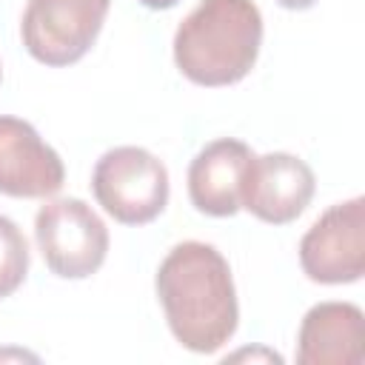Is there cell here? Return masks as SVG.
<instances>
[{
	"mask_svg": "<svg viewBox=\"0 0 365 365\" xmlns=\"http://www.w3.org/2000/svg\"><path fill=\"white\" fill-rule=\"evenodd\" d=\"M140 3H143L145 9H157V11H160V9H171V6H177L180 0H140Z\"/></svg>",
	"mask_w": 365,
	"mask_h": 365,
	"instance_id": "4fadbf2b",
	"label": "cell"
},
{
	"mask_svg": "<svg viewBox=\"0 0 365 365\" xmlns=\"http://www.w3.org/2000/svg\"><path fill=\"white\" fill-rule=\"evenodd\" d=\"M111 0H29L20 37L26 51L46 66L77 63L97 40Z\"/></svg>",
	"mask_w": 365,
	"mask_h": 365,
	"instance_id": "5b68a950",
	"label": "cell"
},
{
	"mask_svg": "<svg viewBox=\"0 0 365 365\" xmlns=\"http://www.w3.org/2000/svg\"><path fill=\"white\" fill-rule=\"evenodd\" d=\"M314 188L317 180L305 160L288 151H271L248 160L240 185V208L262 222L285 225L308 208Z\"/></svg>",
	"mask_w": 365,
	"mask_h": 365,
	"instance_id": "52a82bcc",
	"label": "cell"
},
{
	"mask_svg": "<svg viewBox=\"0 0 365 365\" xmlns=\"http://www.w3.org/2000/svg\"><path fill=\"white\" fill-rule=\"evenodd\" d=\"M91 191L106 214L123 225H145L168 202V171L163 160L140 145L108 148L94 171Z\"/></svg>",
	"mask_w": 365,
	"mask_h": 365,
	"instance_id": "3957f363",
	"label": "cell"
},
{
	"mask_svg": "<svg viewBox=\"0 0 365 365\" xmlns=\"http://www.w3.org/2000/svg\"><path fill=\"white\" fill-rule=\"evenodd\" d=\"M29 274V242L14 220L0 214V299L11 297Z\"/></svg>",
	"mask_w": 365,
	"mask_h": 365,
	"instance_id": "8fae6325",
	"label": "cell"
},
{
	"mask_svg": "<svg viewBox=\"0 0 365 365\" xmlns=\"http://www.w3.org/2000/svg\"><path fill=\"white\" fill-rule=\"evenodd\" d=\"M299 265L322 285L356 282L365 274V197L331 205L299 240Z\"/></svg>",
	"mask_w": 365,
	"mask_h": 365,
	"instance_id": "8992f818",
	"label": "cell"
},
{
	"mask_svg": "<svg viewBox=\"0 0 365 365\" xmlns=\"http://www.w3.org/2000/svg\"><path fill=\"white\" fill-rule=\"evenodd\" d=\"M0 77H3V68H0Z\"/></svg>",
	"mask_w": 365,
	"mask_h": 365,
	"instance_id": "5bb4252c",
	"label": "cell"
},
{
	"mask_svg": "<svg viewBox=\"0 0 365 365\" xmlns=\"http://www.w3.org/2000/svg\"><path fill=\"white\" fill-rule=\"evenodd\" d=\"M365 317L354 302H317L297 334L299 365H362Z\"/></svg>",
	"mask_w": 365,
	"mask_h": 365,
	"instance_id": "9c48e42d",
	"label": "cell"
},
{
	"mask_svg": "<svg viewBox=\"0 0 365 365\" xmlns=\"http://www.w3.org/2000/svg\"><path fill=\"white\" fill-rule=\"evenodd\" d=\"M34 240L51 274L63 279L91 277L108 254L106 222L77 197H60L40 205L34 217Z\"/></svg>",
	"mask_w": 365,
	"mask_h": 365,
	"instance_id": "277c9868",
	"label": "cell"
},
{
	"mask_svg": "<svg viewBox=\"0 0 365 365\" xmlns=\"http://www.w3.org/2000/svg\"><path fill=\"white\" fill-rule=\"evenodd\" d=\"M254 151L234 137L208 143L188 165V197L208 217H234L240 211V185Z\"/></svg>",
	"mask_w": 365,
	"mask_h": 365,
	"instance_id": "30bf717a",
	"label": "cell"
},
{
	"mask_svg": "<svg viewBox=\"0 0 365 365\" xmlns=\"http://www.w3.org/2000/svg\"><path fill=\"white\" fill-rule=\"evenodd\" d=\"M63 180L66 165L37 128L20 117L0 114V194L51 197L63 188Z\"/></svg>",
	"mask_w": 365,
	"mask_h": 365,
	"instance_id": "ba28073f",
	"label": "cell"
},
{
	"mask_svg": "<svg viewBox=\"0 0 365 365\" xmlns=\"http://www.w3.org/2000/svg\"><path fill=\"white\" fill-rule=\"evenodd\" d=\"M282 9H311L317 0H277Z\"/></svg>",
	"mask_w": 365,
	"mask_h": 365,
	"instance_id": "7c38bea8",
	"label": "cell"
},
{
	"mask_svg": "<svg viewBox=\"0 0 365 365\" xmlns=\"http://www.w3.org/2000/svg\"><path fill=\"white\" fill-rule=\"evenodd\" d=\"M262 14L254 0H200L177 26L174 63L197 86L240 83L257 63Z\"/></svg>",
	"mask_w": 365,
	"mask_h": 365,
	"instance_id": "7a4b0ae2",
	"label": "cell"
},
{
	"mask_svg": "<svg viewBox=\"0 0 365 365\" xmlns=\"http://www.w3.org/2000/svg\"><path fill=\"white\" fill-rule=\"evenodd\" d=\"M157 297L174 339L194 354L220 351L237 331L240 305L228 259L208 242L174 245L157 268Z\"/></svg>",
	"mask_w": 365,
	"mask_h": 365,
	"instance_id": "6da1fadb",
	"label": "cell"
}]
</instances>
